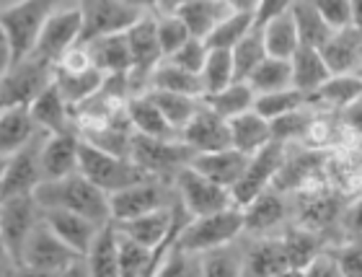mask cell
<instances>
[{
    "label": "cell",
    "mask_w": 362,
    "mask_h": 277,
    "mask_svg": "<svg viewBox=\"0 0 362 277\" xmlns=\"http://www.w3.org/2000/svg\"><path fill=\"white\" fill-rule=\"evenodd\" d=\"M34 200L39 208H65L90 217L93 223L109 220V197L106 192L90 184L81 171L65 174L60 179H42L34 187Z\"/></svg>",
    "instance_id": "cell-1"
},
{
    "label": "cell",
    "mask_w": 362,
    "mask_h": 277,
    "mask_svg": "<svg viewBox=\"0 0 362 277\" xmlns=\"http://www.w3.org/2000/svg\"><path fill=\"white\" fill-rule=\"evenodd\" d=\"M62 0H23L0 11V31L8 47V62H18L34 50L45 21L60 8Z\"/></svg>",
    "instance_id": "cell-2"
},
{
    "label": "cell",
    "mask_w": 362,
    "mask_h": 277,
    "mask_svg": "<svg viewBox=\"0 0 362 277\" xmlns=\"http://www.w3.org/2000/svg\"><path fill=\"white\" fill-rule=\"evenodd\" d=\"M83 262V254H78L76 249H70L62 239H57L52 228L42 220L34 223L29 233V241L23 247L21 270L26 272H45V275H70V272H88L78 264Z\"/></svg>",
    "instance_id": "cell-3"
},
{
    "label": "cell",
    "mask_w": 362,
    "mask_h": 277,
    "mask_svg": "<svg viewBox=\"0 0 362 277\" xmlns=\"http://www.w3.org/2000/svg\"><path fill=\"white\" fill-rule=\"evenodd\" d=\"M78 171L106 195H112L122 187H129L135 181L153 179L129 156H112V153L86 142L83 137L78 145Z\"/></svg>",
    "instance_id": "cell-4"
},
{
    "label": "cell",
    "mask_w": 362,
    "mask_h": 277,
    "mask_svg": "<svg viewBox=\"0 0 362 277\" xmlns=\"http://www.w3.org/2000/svg\"><path fill=\"white\" fill-rule=\"evenodd\" d=\"M241 231H243V213L241 208L230 205V208L215 210V213H207V215L192 217L184 225V231L179 233L176 247L184 249V251H192V254H202L207 249L230 244Z\"/></svg>",
    "instance_id": "cell-5"
},
{
    "label": "cell",
    "mask_w": 362,
    "mask_h": 277,
    "mask_svg": "<svg viewBox=\"0 0 362 277\" xmlns=\"http://www.w3.org/2000/svg\"><path fill=\"white\" fill-rule=\"evenodd\" d=\"M54 65L26 55L18 62H8L0 78V109L3 106H29L39 91L52 83Z\"/></svg>",
    "instance_id": "cell-6"
},
{
    "label": "cell",
    "mask_w": 362,
    "mask_h": 277,
    "mask_svg": "<svg viewBox=\"0 0 362 277\" xmlns=\"http://www.w3.org/2000/svg\"><path fill=\"white\" fill-rule=\"evenodd\" d=\"M192 156L194 150L187 148L184 142H176V137H148L137 132L132 135L129 158L153 179H160V176L174 179V174L181 166H187Z\"/></svg>",
    "instance_id": "cell-7"
},
{
    "label": "cell",
    "mask_w": 362,
    "mask_h": 277,
    "mask_svg": "<svg viewBox=\"0 0 362 277\" xmlns=\"http://www.w3.org/2000/svg\"><path fill=\"white\" fill-rule=\"evenodd\" d=\"M39 220V205L34 195H16L0 200V239L6 247L8 262L21 270L23 247Z\"/></svg>",
    "instance_id": "cell-8"
},
{
    "label": "cell",
    "mask_w": 362,
    "mask_h": 277,
    "mask_svg": "<svg viewBox=\"0 0 362 277\" xmlns=\"http://www.w3.org/2000/svg\"><path fill=\"white\" fill-rule=\"evenodd\" d=\"M124 39H127L129 47V89H140L145 81H151V73L163 60L158 37H156V16H151L148 11L137 16L135 21L124 29Z\"/></svg>",
    "instance_id": "cell-9"
},
{
    "label": "cell",
    "mask_w": 362,
    "mask_h": 277,
    "mask_svg": "<svg viewBox=\"0 0 362 277\" xmlns=\"http://www.w3.org/2000/svg\"><path fill=\"white\" fill-rule=\"evenodd\" d=\"M285 158V142L279 140H269L264 148H259L257 153L249 156V164L243 169V174L238 176L233 187L228 189L230 192V203L235 208H243V205L254 200L259 192H264L272 184L274 174H277L279 164Z\"/></svg>",
    "instance_id": "cell-10"
},
{
    "label": "cell",
    "mask_w": 362,
    "mask_h": 277,
    "mask_svg": "<svg viewBox=\"0 0 362 277\" xmlns=\"http://www.w3.org/2000/svg\"><path fill=\"white\" fill-rule=\"evenodd\" d=\"M176 184V197L181 200V205L192 213V215H207L215 210L230 208V192L226 187L215 184L212 179L202 176L199 171H194L192 166H181L174 174Z\"/></svg>",
    "instance_id": "cell-11"
},
{
    "label": "cell",
    "mask_w": 362,
    "mask_h": 277,
    "mask_svg": "<svg viewBox=\"0 0 362 277\" xmlns=\"http://www.w3.org/2000/svg\"><path fill=\"white\" fill-rule=\"evenodd\" d=\"M81 39L78 45H86L90 39L124 31L143 11L127 6L124 0H81Z\"/></svg>",
    "instance_id": "cell-12"
},
{
    "label": "cell",
    "mask_w": 362,
    "mask_h": 277,
    "mask_svg": "<svg viewBox=\"0 0 362 277\" xmlns=\"http://www.w3.org/2000/svg\"><path fill=\"white\" fill-rule=\"evenodd\" d=\"M78 39H81V8H62L45 21L29 55L49 65H57L62 55L73 45H78Z\"/></svg>",
    "instance_id": "cell-13"
},
{
    "label": "cell",
    "mask_w": 362,
    "mask_h": 277,
    "mask_svg": "<svg viewBox=\"0 0 362 277\" xmlns=\"http://www.w3.org/2000/svg\"><path fill=\"white\" fill-rule=\"evenodd\" d=\"M39 145H42V135H34L21 150H16L6 158V169L0 176V200L16 195H31L34 187L42 181Z\"/></svg>",
    "instance_id": "cell-14"
},
{
    "label": "cell",
    "mask_w": 362,
    "mask_h": 277,
    "mask_svg": "<svg viewBox=\"0 0 362 277\" xmlns=\"http://www.w3.org/2000/svg\"><path fill=\"white\" fill-rule=\"evenodd\" d=\"M109 197V220L122 223L129 217L145 215L151 210L163 208V187L160 179H143L129 187H122Z\"/></svg>",
    "instance_id": "cell-15"
},
{
    "label": "cell",
    "mask_w": 362,
    "mask_h": 277,
    "mask_svg": "<svg viewBox=\"0 0 362 277\" xmlns=\"http://www.w3.org/2000/svg\"><path fill=\"white\" fill-rule=\"evenodd\" d=\"M181 142L192 148L194 153H210V150L230 148V135H228V120L207 109L199 101L197 112L189 117V122L179 130Z\"/></svg>",
    "instance_id": "cell-16"
},
{
    "label": "cell",
    "mask_w": 362,
    "mask_h": 277,
    "mask_svg": "<svg viewBox=\"0 0 362 277\" xmlns=\"http://www.w3.org/2000/svg\"><path fill=\"white\" fill-rule=\"evenodd\" d=\"M78 145H81V135L73 130L45 132L39 145L42 179H60L65 174L78 171Z\"/></svg>",
    "instance_id": "cell-17"
},
{
    "label": "cell",
    "mask_w": 362,
    "mask_h": 277,
    "mask_svg": "<svg viewBox=\"0 0 362 277\" xmlns=\"http://www.w3.org/2000/svg\"><path fill=\"white\" fill-rule=\"evenodd\" d=\"M318 52L324 57L329 73H357L362 60V31L360 26H344V29H334L332 37L318 47Z\"/></svg>",
    "instance_id": "cell-18"
},
{
    "label": "cell",
    "mask_w": 362,
    "mask_h": 277,
    "mask_svg": "<svg viewBox=\"0 0 362 277\" xmlns=\"http://www.w3.org/2000/svg\"><path fill=\"white\" fill-rule=\"evenodd\" d=\"M39 215L45 220L57 239H62L70 249H76L78 254L88 251L90 241L96 236L98 223H93L90 217L81 215V213H73V210L65 208H39Z\"/></svg>",
    "instance_id": "cell-19"
},
{
    "label": "cell",
    "mask_w": 362,
    "mask_h": 277,
    "mask_svg": "<svg viewBox=\"0 0 362 277\" xmlns=\"http://www.w3.org/2000/svg\"><path fill=\"white\" fill-rule=\"evenodd\" d=\"M249 164V156L241 153L235 148H220V150H210V153H194L189 158V166L199 171L202 176L212 179L220 187L230 189L238 181V176L243 174Z\"/></svg>",
    "instance_id": "cell-20"
},
{
    "label": "cell",
    "mask_w": 362,
    "mask_h": 277,
    "mask_svg": "<svg viewBox=\"0 0 362 277\" xmlns=\"http://www.w3.org/2000/svg\"><path fill=\"white\" fill-rule=\"evenodd\" d=\"M70 106L68 101L62 98L60 89L54 86V81L42 89L34 96V101L29 104V114L37 130H45V132H65L70 130Z\"/></svg>",
    "instance_id": "cell-21"
},
{
    "label": "cell",
    "mask_w": 362,
    "mask_h": 277,
    "mask_svg": "<svg viewBox=\"0 0 362 277\" xmlns=\"http://www.w3.org/2000/svg\"><path fill=\"white\" fill-rule=\"evenodd\" d=\"M86 52H88L90 65L101 70L104 75L112 73H127L129 70V47L124 39V31H114L86 42Z\"/></svg>",
    "instance_id": "cell-22"
},
{
    "label": "cell",
    "mask_w": 362,
    "mask_h": 277,
    "mask_svg": "<svg viewBox=\"0 0 362 277\" xmlns=\"http://www.w3.org/2000/svg\"><path fill=\"white\" fill-rule=\"evenodd\" d=\"M228 135H230V148L251 156V153H257L259 148H264L267 142L272 140L269 120H264L254 109H246V112L228 120Z\"/></svg>",
    "instance_id": "cell-23"
},
{
    "label": "cell",
    "mask_w": 362,
    "mask_h": 277,
    "mask_svg": "<svg viewBox=\"0 0 362 277\" xmlns=\"http://www.w3.org/2000/svg\"><path fill=\"white\" fill-rule=\"evenodd\" d=\"M329 75L332 73L326 68V62H324V57H321V52H318V47H310V45L295 47V52L290 55V83H293V89L310 94V91L318 89Z\"/></svg>",
    "instance_id": "cell-24"
},
{
    "label": "cell",
    "mask_w": 362,
    "mask_h": 277,
    "mask_svg": "<svg viewBox=\"0 0 362 277\" xmlns=\"http://www.w3.org/2000/svg\"><path fill=\"white\" fill-rule=\"evenodd\" d=\"M37 135V125L31 120L29 106H3L0 109V153L11 156L21 150Z\"/></svg>",
    "instance_id": "cell-25"
},
{
    "label": "cell",
    "mask_w": 362,
    "mask_h": 277,
    "mask_svg": "<svg viewBox=\"0 0 362 277\" xmlns=\"http://www.w3.org/2000/svg\"><path fill=\"white\" fill-rule=\"evenodd\" d=\"M362 94V81L357 73H339L329 75L318 89L308 94V104H326L332 109H344V106L360 101Z\"/></svg>",
    "instance_id": "cell-26"
},
{
    "label": "cell",
    "mask_w": 362,
    "mask_h": 277,
    "mask_svg": "<svg viewBox=\"0 0 362 277\" xmlns=\"http://www.w3.org/2000/svg\"><path fill=\"white\" fill-rule=\"evenodd\" d=\"M114 223V220H112ZM168 223H171V208H158V210H151V213H145V215H137V217H129V220H122V223H114V228L124 236H129L132 241L137 244H143L148 249H156L163 241L168 231Z\"/></svg>",
    "instance_id": "cell-27"
},
{
    "label": "cell",
    "mask_w": 362,
    "mask_h": 277,
    "mask_svg": "<svg viewBox=\"0 0 362 277\" xmlns=\"http://www.w3.org/2000/svg\"><path fill=\"white\" fill-rule=\"evenodd\" d=\"M52 81L54 86L60 89L62 98L68 101V106H76L86 98H90L101 89V83H104V73L96 70L93 65L83 70H65L60 65H54V73H52Z\"/></svg>",
    "instance_id": "cell-28"
},
{
    "label": "cell",
    "mask_w": 362,
    "mask_h": 277,
    "mask_svg": "<svg viewBox=\"0 0 362 277\" xmlns=\"http://www.w3.org/2000/svg\"><path fill=\"white\" fill-rule=\"evenodd\" d=\"M86 270L101 277H114L117 272V228L112 220L98 225L96 236L86 251Z\"/></svg>",
    "instance_id": "cell-29"
},
{
    "label": "cell",
    "mask_w": 362,
    "mask_h": 277,
    "mask_svg": "<svg viewBox=\"0 0 362 277\" xmlns=\"http://www.w3.org/2000/svg\"><path fill=\"white\" fill-rule=\"evenodd\" d=\"M243 213V231H269L274 225L282 223L285 217V203L277 192H272L269 187L264 192H259L254 200L241 208Z\"/></svg>",
    "instance_id": "cell-30"
},
{
    "label": "cell",
    "mask_w": 362,
    "mask_h": 277,
    "mask_svg": "<svg viewBox=\"0 0 362 277\" xmlns=\"http://www.w3.org/2000/svg\"><path fill=\"white\" fill-rule=\"evenodd\" d=\"M228 11L230 8L226 6V0H189L176 11V16L184 21L189 37L204 39Z\"/></svg>",
    "instance_id": "cell-31"
},
{
    "label": "cell",
    "mask_w": 362,
    "mask_h": 277,
    "mask_svg": "<svg viewBox=\"0 0 362 277\" xmlns=\"http://www.w3.org/2000/svg\"><path fill=\"white\" fill-rule=\"evenodd\" d=\"M124 112H127V120H129V125H132V130H137V135L176 137V130L168 125L166 117L158 112V106L148 98V94L135 96L132 101H127Z\"/></svg>",
    "instance_id": "cell-32"
},
{
    "label": "cell",
    "mask_w": 362,
    "mask_h": 277,
    "mask_svg": "<svg viewBox=\"0 0 362 277\" xmlns=\"http://www.w3.org/2000/svg\"><path fill=\"white\" fill-rule=\"evenodd\" d=\"M259 29H262L264 52L272 55V57L290 60V55L295 52V47L300 45L290 11H285V13H279V16H274V18H269V21H264Z\"/></svg>",
    "instance_id": "cell-33"
},
{
    "label": "cell",
    "mask_w": 362,
    "mask_h": 277,
    "mask_svg": "<svg viewBox=\"0 0 362 277\" xmlns=\"http://www.w3.org/2000/svg\"><path fill=\"white\" fill-rule=\"evenodd\" d=\"M199 101H202L207 109H212L218 117L230 120L235 114L251 109V104H254V91H251V86L246 81H233V83H228L226 89L212 91V94H202Z\"/></svg>",
    "instance_id": "cell-34"
},
{
    "label": "cell",
    "mask_w": 362,
    "mask_h": 277,
    "mask_svg": "<svg viewBox=\"0 0 362 277\" xmlns=\"http://www.w3.org/2000/svg\"><path fill=\"white\" fill-rule=\"evenodd\" d=\"M287 11L293 16V23H295V31H298L300 45L321 47L326 39L332 37L334 29L321 18V13H318L316 6H313L310 0H293Z\"/></svg>",
    "instance_id": "cell-35"
},
{
    "label": "cell",
    "mask_w": 362,
    "mask_h": 277,
    "mask_svg": "<svg viewBox=\"0 0 362 277\" xmlns=\"http://www.w3.org/2000/svg\"><path fill=\"white\" fill-rule=\"evenodd\" d=\"M243 259H246L241 264L243 275H282V272H290L282 241H259Z\"/></svg>",
    "instance_id": "cell-36"
},
{
    "label": "cell",
    "mask_w": 362,
    "mask_h": 277,
    "mask_svg": "<svg viewBox=\"0 0 362 277\" xmlns=\"http://www.w3.org/2000/svg\"><path fill=\"white\" fill-rule=\"evenodd\" d=\"M246 83L251 86L254 94L290 89V86H293V83H290V60H279V57L264 55V57L254 65V70L246 75Z\"/></svg>",
    "instance_id": "cell-37"
},
{
    "label": "cell",
    "mask_w": 362,
    "mask_h": 277,
    "mask_svg": "<svg viewBox=\"0 0 362 277\" xmlns=\"http://www.w3.org/2000/svg\"><path fill=\"white\" fill-rule=\"evenodd\" d=\"M251 26H254V13L228 11V13L212 26L210 34L204 37V45H207V50H230Z\"/></svg>",
    "instance_id": "cell-38"
},
{
    "label": "cell",
    "mask_w": 362,
    "mask_h": 277,
    "mask_svg": "<svg viewBox=\"0 0 362 277\" xmlns=\"http://www.w3.org/2000/svg\"><path fill=\"white\" fill-rule=\"evenodd\" d=\"M148 98L158 106V112L166 117V122L174 130H181L189 122V117L197 112L199 106V98L187 96V94H174V91H158L151 89L148 91Z\"/></svg>",
    "instance_id": "cell-39"
},
{
    "label": "cell",
    "mask_w": 362,
    "mask_h": 277,
    "mask_svg": "<svg viewBox=\"0 0 362 277\" xmlns=\"http://www.w3.org/2000/svg\"><path fill=\"white\" fill-rule=\"evenodd\" d=\"M300 106H308V94L290 86V89L254 94V104H251V109H254L257 114H262L264 120H274V117H279V114L300 109Z\"/></svg>",
    "instance_id": "cell-40"
},
{
    "label": "cell",
    "mask_w": 362,
    "mask_h": 277,
    "mask_svg": "<svg viewBox=\"0 0 362 277\" xmlns=\"http://www.w3.org/2000/svg\"><path fill=\"white\" fill-rule=\"evenodd\" d=\"M151 89L158 91H174V94H187V96H202V83L199 75L181 70L171 62H158L156 70L151 73Z\"/></svg>",
    "instance_id": "cell-41"
},
{
    "label": "cell",
    "mask_w": 362,
    "mask_h": 277,
    "mask_svg": "<svg viewBox=\"0 0 362 277\" xmlns=\"http://www.w3.org/2000/svg\"><path fill=\"white\" fill-rule=\"evenodd\" d=\"M264 42H262V29L251 26L233 47H230V60H233V75L235 81H246V75L254 70L262 57H264Z\"/></svg>",
    "instance_id": "cell-42"
},
{
    "label": "cell",
    "mask_w": 362,
    "mask_h": 277,
    "mask_svg": "<svg viewBox=\"0 0 362 277\" xmlns=\"http://www.w3.org/2000/svg\"><path fill=\"white\" fill-rule=\"evenodd\" d=\"M233 60H230V50H207L204 65L199 70V83H202V94L226 89L228 83H233Z\"/></svg>",
    "instance_id": "cell-43"
},
{
    "label": "cell",
    "mask_w": 362,
    "mask_h": 277,
    "mask_svg": "<svg viewBox=\"0 0 362 277\" xmlns=\"http://www.w3.org/2000/svg\"><path fill=\"white\" fill-rule=\"evenodd\" d=\"M148 267H151V249L117 231V272L124 277H135L148 275Z\"/></svg>",
    "instance_id": "cell-44"
},
{
    "label": "cell",
    "mask_w": 362,
    "mask_h": 277,
    "mask_svg": "<svg viewBox=\"0 0 362 277\" xmlns=\"http://www.w3.org/2000/svg\"><path fill=\"white\" fill-rule=\"evenodd\" d=\"M282 249H285L290 272H303L305 264L318 254V239L305 228L303 231H287V236L282 239Z\"/></svg>",
    "instance_id": "cell-45"
},
{
    "label": "cell",
    "mask_w": 362,
    "mask_h": 277,
    "mask_svg": "<svg viewBox=\"0 0 362 277\" xmlns=\"http://www.w3.org/2000/svg\"><path fill=\"white\" fill-rule=\"evenodd\" d=\"M332 29L360 26V0H310Z\"/></svg>",
    "instance_id": "cell-46"
},
{
    "label": "cell",
    "mask_w": 362,
    "mask_h": 277,
    "mask_svg": "<svg viewBox=\"0 0 362 277\" xmlns=\"http://www.w3.org/2000/svg\"><path fill=\"white\" fill-rule=\"evenodd\" d=\"M310 122H313V114H308L305 106L300 109H293V112H285L269 120V132H272V140H279V142H287V140H295V137H305L308 132Z\"/></svg>",
    "instance_id": "cell-47"
},
{
    "label": "cell",
    "mask_w": 362,
    "mask_h": 277,
    "mask_svg": "<svg viewBox=\"0 0 362 277\" xmlns=\"http://www.w3.org/2000/svg\"><path fill=\"white\" fill-rule=\"evenodd\" d=\"M156 37H158L160 55L166 60L168 55H174L184 42L189 39V31L179 16H156Z\"/></svg>",
    "instance_id": "cell-48"
},
{
    "label": "cell",
    "mask_w": 362,
    "mask_h": 277,
    "mask_svg": "<svg viewBox=\"0 0 362 277\" xmlns=\"http://www.w3.org/2000/svg\"><path fill=\"white\" fill-rule=\"evenodd\" d=\"M230 244H223V247L207 249L202 251V264H199V272L207 277H220V275H238L241 272V262L238 256L230 251Z\"/></svg>",
    "instance_id": "cell-49"
},
{
    "label": "cell",
    "mask_w": 362,
    "mask_h": 277,
    "mask_svg": "<svg viewBox=\"0 0 362 277\" xmlns=\"http://www.w3.org/2000/svg\"><path fill=\"white\" fill-rule=\"evenodd\" d=\"M204 57H207V45H204V39L189 37L174 55H168L166 60L171 62V65H176V68L199 75V70H202V65H204Z\"/></svg>",
    "instance_id": "cell-50"
},
{
    "label": "cell",
    "mask_w": 362,
    "mask_h": 277,
    "mask_svg": "<svg viewBox=\"0 0 362 277\" xmlns=\"http://www.w3.org/2000/svg\"><path fill=\"white\" fill-rule=\"evenodd\" d=\"M334 259H337V267H339V275L357 277L362 272V247L360 241H349L339 251H334Z\"/></svg>",
    "instance_id": "cell-51"
},
{
    "label": "cell",
    "mask_w": 362,
    "mask_h": 277,
    "mask_svg": "<svg viewBox=\"0 0 362 277\" xmlns=\"http://www.w3.org/2000/svg\"><path fill=\"white\" fill-rule=\"evenodd\" d=\"M290 3L293 0H259L257 11H254V26H262V23L274 18V16L285 13L287 8H290Z\"/></svg>",
    "instance_id": "cell-52"
},
{
    "label": "cell",
    "mask_w": 362,
    "mask_h": 277,
    "mask_svg": "<svg viewBox=\"0 0 362 277\" xmlns=\"http://www.w3.org/2000/svg\"><path fill=\"white\" fill-rule=\"evenodd\" d=\"M184 3H189V0H156V8H153V11L158 16H174Z\"/></svg>",
    "instance_id": "cell-53"
},
{
    "label": "cell",
    "mask_w": 362,
    "mask_h": 277,
    "mask_svg": "<svg viewBox=\"0 0 362 277\" xmlns=\"http://www.w3.org/2000/svg\"><path fill=\"white\" fill-rule=\"evenodd\" d=\"M259 0H226V6L230 11H243V13H254Z\"/></svg>",
    "instance_id": "cell-54"
},
{
    "label": "cell",
    "mask_w": 362,
    "mask_h": 277,
    "mask_svg": "<svg viewBox=\"0 0 362 277\" xmlns=\"http://www.w3.org/2000/svg\"><path fill=\"white\" fill-rule=\"evenodd\" d=\"M127 6H132V8H137V11H153L156 8V0H124Z\"/></svg>",
    "instance_id": "cell-55"
},
{
    "label": "cell",
    "mask_w": 362,
    "mask_h": 277,
    "mask_svg": "<svg viewBox=\"0 0 362 277\" xmlns=\"http://www.w3.org/2000/svg\"><path fill=\"white\" fill-rule=\"evenodd\" d=\"M6 68H8V47L6 42H0V78H3Z\"/></svg>",
    "instance_id": "cell-56"
},
{
    "label": "cell",
    "mask_w": 362,
    "mask_h": 277,
    "mask_svg": "<svg viewBox=\"0 0 362 277\" xmlns=\"http://www.w3.org/2000/svg\"><path fill=\"white\" fill-rule=\"evenodd\" d=\"M18 3H23V0H0V11H3V8H11V6H18Z\"/></svg>",
    "instance_id": "cell-57"
},
{
    "label": "cell",
    "mask_w": 362,
    "mask_h": 277,
    "mask_svg": "<svg viewBox=\"0 0 362 277\" xmlns=\"http://www.w3.org/2000/svg\"><path fill=\"white\" fill-rule=\"evenodd\" d=\"M8 254H6V247H3V239H0V262H6Z\"/></svg>",
    "instance_id": "cell-58"
},
{
    "label": "cell",
    "mask_w": 362,
    "mask_h": 277,
    "mask_svg": "<svg viewBox=\"0 0 362 277\" xmlns=\"http://www.w3.org/2000/svg\"><path fill=\"white\" fill-rule=\"evenodd\" d=\"M6 158L8 156H3V153H0V176H3V169H6Z\"/></svg>",
    "instance_id": "cell-59"
},
{
    "label": "cell",
    "mask_w": 362,
    "mask_h": 277,
    "mask_svg": "<svg viewBox=\"0 0 362 277\" xmlns=\"http://www.w3.org/2000/svg\"><path fill=\"white\" fill-rule=\"evenodd\" d=\"M0 42H3V31H0Z\"/></svg>",
    "instance_id": "cell-60"
}]
</instances>
